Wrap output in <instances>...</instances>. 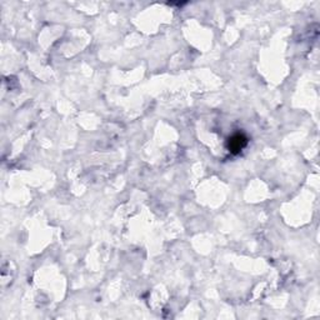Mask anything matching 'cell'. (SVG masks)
<instances>
[{
	"instance_id": "obj_1",
	"label": "cell",
	"mask_w": 320,
	"mask_h": 320,
	"mask_svg": "<svg viewBox=\"0 0 320 320\" xmlns=\"http://www.w3.org/2000/svg\"><path fill=\"white\" fill-rule=\"evenodd\" d=\"M248 144V139L244 134H234L233 136L228 139V149L230 150V153L238 154L245 148V145Z\"/></svg>"
}]
</instances>
